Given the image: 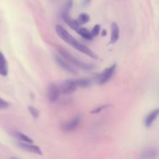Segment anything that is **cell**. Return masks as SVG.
I'll list each match as a JSON object with an SVG mask.
<instances>
[{
    "instance_id": "3",
    "label": "cell",
    "mask_w": 159,
    "mask_h": 159,
    "mask_svg": "<svg viewBox=\"0 0 159 159\" xmlns=\"http://www.w3.org/2000/svg\"><path fill=\"white\" fill-rule=\"evenodd\" d=\"M57 85L60 94L65 95L72 94L77 88L74 80H67L62 81Z\"/></svg>"
},
{
    "instance_id": "17",
    "label": "cell",
    "mask_w": 159,
    "mask_h": 159,
    "mask_svg": "<svg viewBox=\"0 0 159 159\" xmlns=\"http://www.w3.org/2000/svg\"><path fill=\"white\" fill-rule=\"evenodd\" d=\"M73 6V0H66L63 6L61 16L68 15Z\"/></svg>"
},
{
    "instance_id": "16",
    "label": "cell",
    "mask_w": 159,
    "mask_h": 159,
    "mask_svg": "<svg viewBox=\"0 0 159 159\" xmlns=\"http://www.w3.org/2000/svg\"><path fill=\"white\" fill-rule=\"evenodd\" d=\"M75 82L78 86L80 87H88L91 84V80L88 78H81L78 80H75Z\"/></svg>"
},
{
    "instance_id": "1",
    "label": "cell",
    "mask_w": 159,
    "mask_h": 159,
    "mask_svg": "<svg viewBox=\"0 0 159 159\" xmlns=\"http://www.w3.org/2000/svg\"><path fill=\"white\" fill-rule=\"evenodd\" d=\"M55 31L58 35L66 43L80 51V52L90 57L91 58L96 60L99 58L98 55L92 51L86 46L80 43L76 39H75L70 34H69L63 27L60 25H57L55 27Z\"/></svg>"
},
{
    "instance_id": "5",
    "label": "cell",
    "mask_w": 159,
    "mask_h": 159,
    "mask_svg": "<svg viewBox=\"0 0 159 159\" xmlns=\"http://www.w3.org/2000/svg\"><path fill=\"white\" fill-rule=\"evenodd\" d=\"M60 94L58 85L55 83H52L48 84L47 91V97L49 101L55 102L59 98Z\"/></svg>"
},
{
    "instance_id": "15",
    "label": "cell",
    "mask_w": 159,
    "mask_h": 159,
    "mask_svg": "<svg viewBox=\"0 0 159 159\" xmlns=\"http://www.w3.org/2000/svg\"><path fill=\"white\" fill-rule=\"evenodd\" d=\"M13 135L14 137H16L17 139L20 140L22 142L30 143H32L34 142L32 139H31L30 137H29L28 136H27L26 135H25L24 134H23L22 132L15 131L13 132Z\"/></svg>"
},
{
    "instance_id": "23",
    "label": "cell",
    "mask_w": 159,
    "mask_h": 159,
    "mask_svg": "<svg viewBox=\"0 0 159 159\" xmlns=\"http://www.w3.org/2000/svg\"><path fill=\"white\" fill-rule=\"evenodd\" d=\"M91 1V0H83V1H82V6H88L90 3Z\"/></svg>"
},
{
    "instance_id": "12",
    "label": "cell",
    "mask_w": 159,
    "mask_h": 159,
    "mask_svg": "<svg viewBox=\"0 0 159 159\" xmlns=\"http://www.w3.org/2000/svg\"><path fill=\"white\" fill-rule=\"evenodd\" d=\"M8 74V65L4 54L0 51V75L7 76Z\"/></svg>"
},
{
    "instance_id": "21",
    "label": "cell",
    "mask_w": 159,
    "mask_h": 159,
    "mask_svg": "<svg viewBox=\"0 0 159 159\" xmlns=\"http://www.w3.org/2000/svg\"><path fill=\"white\" fill-rule=\"evenodd\" d=\"M109 106V105L107 104H104V105H102L94 109H93V111H91L90 112L92 114H96V113H99V112H101V111H102L103 109H106V107H107Z\"/></svg>"
},
{
    "instance_id": "10",
    "label": "cell",
    "mask_w": 159,
    "mask_h": 159,
    "mask_svg": "<svg viewBox=\"0 0 159 159\" xmlns=\"http://www.w3.org/2000/svg\"><path fill=\"white\" fill-rule=\"evenodd\" d=\"M119 38V28L117 24L113 22L111 24V35L110 44H114Z\"/></svg>"
},
{
    "instance_id": "8",
    "label": "cell",
    "mask_w": 159,
    "mask_h": 159,
    "mask_svg": "<svg viewBox=\"0 0 159 159\" xmlns=\"http://www.w3.org/2000/svg\"><path fill=\"white\" fill-rule=\"evenodd\" d=\"M81 120V118L80 116H76L73 118L71 120L68 121L62 125V129L65 132H70L75 130L78 127L80 124Z\"/></svg>"
},
{
    "instance_id": "20",
    "label": "cell",
    "mask_w": 159,
    "mask_h": 159,
    "mask_svg": "<svg viewBox=\"0 0 159 159\" xmlns=\"http://www.w3.org/2000/svg\"><path fill=\"white\" fill-rule=\"evenodd\" d=\"M28 110L30 112V113L31 114V115L33 116V117L37 118L39 117V111L37 108H35L33 106H29L28 107Z\"/></svg>"
},
{
    "instance_id": "24",
    "label": "cell",
    "mask_w": 159,
    "mask_h": 159,
    "mask_svg": "<svg viewBox=\"0 0 159 159\" xmlns=\"http://www.w3.org/2000/svg\"><path fill=\"white\" fill-rule=\"evenodd\" d=\"M106 34H107L106 30L105 29H103V30H102V32H101V35H102V36H106Z\"/></svg>"
},
{
    "instance_id": "2",
    "label": "cell",
    "mask_w": 159,
    "mask_h": 159,
    "mask_svg": "<svg viewBox=\"0 0 159 159\" xmlns=\"http://www.w3.org/2000/svg\"><path fill=\"white\" fill-rule=\"evenodd\" d=\"M58 50L59 53L61 54V55L65 58L68 62H70L75 66H77L78 68L83 70H91L93 68H94V66L93 64L91 63H87L85 62H83L77 58L76 57L72 55L70 52H68L66 49L61 47H58Z\"/></svg>"
},
{
    "instance_id": "14",
    "label": "cell",
    "mask_w": 159,
    "mask_h": 159,
    "mask_svg": "<svg viewBox=\"0 0 159 159\" xmlns=\"http://www.w3.org/2000/svg\"><path fill=\"white\" fill-rule=\"evenodd\" d=\"M76 32L80 35L83 38L86 39V40H91L93 39L91 32L89 30H88L86 28L84 27H78L76 30Z\"/></svg>"
},
{
    "instance_id": "19",
    "label": "cell",
    "mask_w": 159,
    "mask_h": 159,
    "mask_svg": "<svg viewBox=\"0 0 159 159\" xmlns=\"http://www.w3.org/2000/svg\"><path fill=\"white\" fill-rule=\"evenodd\" d=\"M100 30H101V26L99 24H96L94 27L93 28V29L91 30V31H90L91 32V35L92 36L93 38L97 37L100 32Z\"/></svg>"
},
{
    "instance_id": "4",
    "label": "cell",
    "mask_w": 159,
    "mask_h": 159,
    "mask_svg": "<svg viewBox=\"0 0 159 159\" xmlns=\"http://www.w3.org/2000/svg\"><path fill=\"white\" fill-rule=\"evenodd\" d=\"M116 68V65L114 64L112 66L106 68L102 71L101 73H100L96 78L97 82L98 84H103L107 83L112 77L115 70Z\"/></svg>"
},
{
    "instance_id": "11",
    "label": "cell",
    "mask_w": 159,
    "mask_h": 159,
    "mask_svg": "<svg viewBox=\"0 0 159 159\" xmlns=\"http://www.w3.org/2000/svg\"><path fill=\"white\" fill-rule=\"evenodd\" d=\"M158 115V109H156L152 112H150L145 118L144 125L146 127H149L153 123V122L156 119Z\"/></svg>"
},
{
    "instance_id": "13",
    "label": "cell",
    "mask_w": 159,
    "mask_h": 159,
    "mask_svg": "<svg viewBox=\"0 0 159 159\" xmlns=\"http://www.w3.org/2000/svg\"><path fill=\"white\" fill-rule=\"evenodd\" d=\"M61 18L63 19V20L68 24V25L73 30H76L78 27H79V24L78 23L76 20H75L72 18H71L69 16V14L68 15H62L61 16Z\"/></svg>"
},
{
    "instance_id": "22",
    "label": "cell",
    "mask_w": 159,
    "mask_h": 159,
    "mask_svg": "<svg viewBox=\"0 0 159 159\" xmlns=\"http://www.w3.org/2000/svg\"><path fill=\"white\" fill-rule=\"evenodd\" d=\"M9 104L7 101H6L5 100L0 98V109H6L9 107Z\"/></svg>"
},
{
    "instance_id": "18",
    "label": "cell",
    "mask_w": 159,
    "mask_h": 159,
    "mask_svg": "<svg viewBox=\"0 0 159 159\" xmlns=\"http://www.w3.org/2000/svg\"><path fill=\"white\" fill-rule=\"evenodd\" d=\"M90 20V17L86 13V12H83L81 13L78 17V19H76L78 23L79 24V25H83L84 24L86 23H87L88 22H89Z\"/></svg>"
},
{
    "instance_id": "6",
    "label": "cell",
    "mask_w": 159,
    "mask_h": 159,
    "mask_svg": "<svg viewBox=\"0 0 159 159\" xmlns=\"http://www.w3.org/2000/svg\"><path fill=\"white\" fill-rule=\"evenodd\" d=\"M55 60L56 61V62L57 63V64L61 67L62 68L63 70L67 71L69 73H73V74H76L77 71L73 68V67L70 64V63L65 60L64 58H63L62 57L55 55Z\"/></svg>"
},
{
    "instance_id": "7",
    "label": "cell",
    "mask_w": 159,
    "mask_h": 159,
    "mask_svg": "<svg viewBox=\"0 0 159 159\" xmlns=\"http://www.w3.org/2000/svg\"><path fill=\"white\" fill-rule=\"evenodd\" d=\"M17 146L22 148L24 150L31 152V153H36L38 155H42V152L40 149V148L37 145H32V143H27V142H18L17 143Z\"/></svg>"
},
{
    "instance_id": "9",
    "label": "cell",
    "mask_w": 159,
    "mask_h": 159,
    "mask_svg": "<svg viewBox=\"0 0 159 159\" xmlns=\"http://www.w3.org/2000/svg\"><path fill=\"white\" fill-rule=\"evenodd\" d=\"M158 155V150L155 147H148L143 150L141 153L143 158H155Z\"/></svg>"
}]
</instances>
